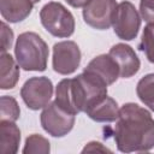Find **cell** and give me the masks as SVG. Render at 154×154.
I'll return each mask as SVG.
<instances>
[{
  "mask_svg": "<svg viewBox=\"0 0 154 154\" xmlns=\"http://www.w3.org/2000/svg\"><path fill=\"white\" fill-rule=\"evenodd\" d=\"M113 138L120 152H148L154 147V119L137 103H125L119 109Z\"/></svg>",
  "mask_w": 154,
  "mask_h": 154,
  "instance_id": "obj_1",
  "label": "cell"
},
{
  "mask_svg": "<svg viewBox=\"0 0 154 154\" xmlns=\"http://www.w3.org/2000/svg\"><path fill=\"white\" fill-rule=\"evenodd\" d=\"M106 95L107 85L83 71L75 78H66L58 83L55 102L66 112L76 116L79 112L85 113Z\"/></svg>",
  "mask_w": 154,
  "mask_h": 154,
  "instance_id": "obj_2",
  "label": "cell"
},
{
  "mask_svg": "<svg viewBox=\"0 0 154 154\" xmlns=\"http://www.w3.org/2000/svg\"><path fill=\"white\" fill-rule=\"evenodd\" d=\"M48 46L35 32H23L18 36L14 54L17 64L25 71H45L48 59Z\"/></svg>",
  "mask_w": 154,
  "mask_h": 154,
  "instance_id": "obj_3",
  "label": "cell"
},
{
  "mask_svg": "<svg viewBox=\"0 0 154 154\" xmlns=\"http://www.w3.org/2000/svg\"><path fill=\"white\" fill-rule=\"evenodd\" d=\"M40 19L45 29L57 37H69L75 31V18L60 2L51 1L40 11Z\"/></svg>",
  "mask_w": 154,
  "mask_h": 154,
  "instance_id": "obj_4",
  "label": "cell"
},
{
  "mask_svg": "<svg viewBox=\"0 0 154 154\" xmlns=\"http://www.w3.org/2000/svg\"><path fill=\"white\" fill-rule=\"evenodd\" d=\"M112 25L116 35L119 38L130 41L138 34L141 26V17L131 2L123 1L117 6Z\"/></svg>",
  "mask_w": 154,
  "mask_h": 154,
  "instance_id": "obj_5",
  "label": "cell"
},
{
  "mask_svg": "<svg viewBox=\"0 0 154 154\" xmlns=\"http://www.w3.org/2000/svg\"><path fill=\"white\" fill-rule=\"evenodd\" d=\"M75 124V114L63 109L55 101L48 103L41 113L42 128L54 137H63L69 134Z\"/></svg>",
  "mask_w": 154,
  "mask_h": 154,
  "instance_id": "obj_6",
  "label": "cell"
},
{
  "mask_svg": "<svg viewBox=\"0 0 154 154\" xmlns=\"http://www.w3.org/2000/svg\"><path fill=\"white\" fill-rule=\"evenodd\" d=\"M53 95V84L47 77L29 78L20 89V96L25 105L34 111L43 108L51 101Z\"/></svg>",
  "mask_w": 154,
  "mask_h": 154,
  "instance_id": "obj_7",
  "label": "cell"
},
{
  "mask_svg": "<svg viewBox=\"0 0 154 154\" xmlns=\"http://www.w3.org/2000/svg\"><path fill=\"white\" fill-rule=\"evenodd\" d=\"M117 6L116 0H90L83 8L84 22L94 29H108L113 23Z\"/></svg>",
  "mask_w": 154,
  "mask_h": 154,
  "instance_id": "obj_8",
  "label": "cell"
},
{
  "mask_svg": "<svg viewBox=\"0 0 154 154\" xmlns=\"http://www.w3.org/2000/svg\"><path fill=\"white\" fill-rule=\"evenodd\" d=\"M81 63V51L73 41H61L53 47V69L60 75H70Z\"/></svg>",
  "mask_w": 154,
  "mask_h": 154,
  "instance_id": "obj_9",
  "label": "cell"
},
{
  "mask_svg": "<svg viewBox=\"0 0 154 154\" xmlns=\"http://www.w3.org/2000/svg\"><path fill=\"white\" fill-rule=\"evenodd\" d=\"M84 72L99 78L106 85H109L117 81L120 76L119 66L109 54H102L94 58L84 69Z\"/></svg>",
  "mask_w": 154,
  "mask_h": 154,
  "instance_id": "obj_10",
  "label": "cell"
},
{
  "mask_svg": "<svg viewBox=\"0 0 154 154\" xmlns=\"http://www.w3.org/2000/svg\"><path fill=\"white\" fill-rule=\"evenodd\" d=\"M108 54L118 64L120 77L129 78L140 70V59L130 46L125 43H117L109 49Z\"/></svg>",
  "mask_w": 154,
  "mask_h": 154,
  "instance_id": "obj_11",
  "label": "cell"
},
{
  "mask_svg": "<svg viewBox=\"0 0 154 154\" xmlns=\"http://www.w3.org/2000/svg\"><path fill=\"white\" fill-rule=\"evenodd\" d=\"M40 0H0V12L10 23L24 20Z\"/></svg>",
  "mask_w": 154,
  "mask_h": 154,
  "instance_id": "obj_12",
  "label": "cell"
},
{
  "mask_svg": "<svg viewBox=\"0 0 154 154\" xmlns=\"http://www.w3.org/2000/svg\"><path fill=\"white\" fill-rule=\"evenodd\" d=\"M119 107L117 102L109 97L105 96L101 100H99L95 105H93L85 113L89 118H91L95 122L99 123H109L118 119L119 116Z\"/></svg>",
  "mask_w": 154,
  "mask_h": 154,
  "instance_id": "obj_13",
  "label": "cell"
},
{
  "mask_svg": "<svg viewBox=\"0 0 154 154\" xmlns=\"http://www.w3.org/2000/svg\"><path fill=\"white\" fill-rule=\"evenodd\" d=\"M20 141L19 128L11 120H0V154H14Z\"/></svg>",
  "mask_w": 154,
  "mask_h": 154,
  "instance_id": "obj_14",
  "label": "cell"
},
{
  "mask_svg": "<svg viewBox=\"0 0 154 154\" xmlns=\"http://www.w3.org/2000/svg\"><path fill=\"white\" fill-rule=\"evenodd\" d=\"M19 65L8 53H1L0 57V88L11 89L17 84L19 77Z\"/></svg>",
  "mask_w": 154,
  "mask_h": 154,
  "instance_id": "obj_15",
  "label": "cell"
},
{
  "mask_svg": "<svg viewBox=\"0 0 154 154\" xmlns=\"http://www.w3.org/2000/svg\"><path fill=\"white\" fill-rule=\"evenodd\" d=\"M136 93L140 100L154 112V73H149L140 79Z\"/></svg>",
  "mask_w": 154,
  "mask_h": 154,
  "instance_id": "obj_16",
  "label": "cell"
},
{
  "mask_svg": "<svg viewBox=\"0 0 154 154\" xmlns=\"http://www.w3.org/2000/svg\"><path fill=\"white\" fill-rule=\"evenodd\" d=\"M49 150H51V148H49L48 140L41 135L34 134V135H30L25 140V146H24L23 153L24 154H30V153L47 154V153H49Z\"/></svg>",
  "mask_w": 154,
  "mask_h": 154,
  "instance_id": "obj_17",
  "label": "cell"
},
{
  "mask_svg": "<svg viewBox=\"0 0 154 154\" xmlns=\"http://www.w3.org/2000/svg\"><path fill=\"white\" fill-rule=\"evenodd\" d=\"M138 47L142 52H144L147 59L150 63H154V24L153 23H148V25L143 29Z\"/></svg>",
  "mask_w": 154,
  "mask_h": 154,
  "instance_id": "obj_18",
  "label": "cell"
},
{
  "mask_svg": "<svg viewBox=\"0 0 154 154\" xmlns=\"http://www.w3.org/2000/svg\"><path fill=\"white\" fill-rule=\"evenodd\" d=\"M0 103H1V113H0L1 120L16 122L19 118V113H20L19 106L12 96H7V95L1 96Z\"/></svg>",
  "mask_w": 154,
  "mask_h": 154,
  "instance_id": "obj_19",
  "label": "cell"
},
{
  "mask_svg": "<svg viewBox=\"0 0 154 154\" xmlns=\"http://www.w3.org/2000/svg\"><path fill=\"white\" fill-rule=\"evenodd\" d=\"M140 12L147 23H154V0H141Z\"/></svg>",
  "mask_w": 154,
  "mask_h": 154,
  "instance_id": "obj_20",
  "label": "cell"
},
{
  "mask_svg": "<svg viewBox=\"0 0 154 154\" xmlns=\"http://www.w3.org/2000/svg\"><path fill=\"white\" fill-rule=\"evenodd\" d=\"M13 42V31L6 23L1 22V53H6Z\"/></svg>",
  "mask_w": 154,
  "mask_h": 154,
  "instance_id": "obj_21",
  "label": "cell"
},
{
  "mask_svg": "<svg viewBox=\"0 0 154 154\" xmlns=\"http://www.w3.org/2000/svg\"><path fill=\"white\" fill-rule=\"evenodd\" d=\"M83 153H106V152H108V153H111V150L108 149V148H106V147H103L100 142H89L84 148H83V150H82Z\"/></svg>",
  "mask_w": 154,
  "mask_h": 154,
  "instance_id": "obj_22",
  "label": "cell"
},
{
  "mask_svg": "<svg viewBox=\"0 0 154 154\" xmlns=\"http://www.w3.org/2000/svg\"><path fill=\"white\" fill-rule=\"evenodd\" d=\"M72 7H84L90 0H65Z\"/></svg>",
  "mask_w": 154,
  "mask_h": 154,
  "instance_id": "obj_23",
  "label": "cell"
},
{
  "mask_svg": "<svg viewBox=\"0 0 154 154\" xmlns=\"http://www.w3.org/2000/svg\"><path fill=\"white\" fill-rule=\"evenodd\" d=\"M153 24H154V23H153Z\"/></svg>",
  "mask_w": 154,
  "mask_h": 154,
  "instance_id": "obj_24",
  "label": "cell"
}]
</instances>
